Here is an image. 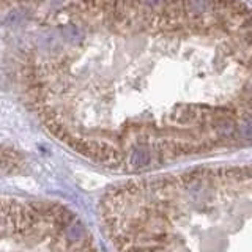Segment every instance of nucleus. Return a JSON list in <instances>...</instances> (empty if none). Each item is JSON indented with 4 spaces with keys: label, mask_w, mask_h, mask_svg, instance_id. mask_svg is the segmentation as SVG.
Instances as JSON below:
<instances>
[{
    "label": "nucleus",
    "mask_w": 252,
    "mask_h": 252,
    "mask_svg": "<svg viewBox=\"0 0 252 252\" xmlns=\"http://www.w3.org/2000/svg\"><path fill=\"white\" fill-rule=\"evenodd\" d=\"M29 46L26 85L47 129L106 167L251 139L243 0H71Z\"/></svg>",
    "instance_id": "nucleus-1"
},
{
    "label": "nucleus",
    "mask_w": 252,
    "mask_h": 252,
    "mask_svg": "<svg viewBox=\"0 0 252 252\" xmlns=\"http://www.w3.org/2000/svg\"><path fill=\"white\" fill-rule=\"evenodd\" d=\"M6 2H11V0H0V5H3V3H6Z\"/></svg>",
    "instance_id": "nucleus-2"
}]
</instances>
